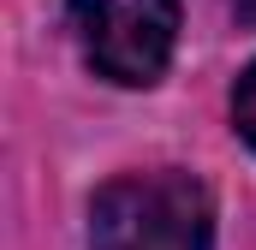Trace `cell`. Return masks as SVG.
I'll list each match as a JSON object with an SVG mask.
<instances>
[{"label": "cell", "instance_id": "6da1fadb", "mask_svg": "<svg viewBox=\"0 0 256 250\" xmlns=\"http://www.w3.org/2000/svg\"><path fill=\"white\" fill-rule=\"evenodd\" d=\"M90 244L96 250H208L214 244V196L185 167L120 173L90 196Z\"/></svg>", "mask_w": 256, "mask_h": 250}, {"label": "cell", "instance_id": "3957f363", "mask_svg": "<svg viewBox=\"0 0 256 250\" xmlns=\"http://www.w3.org/2000/svg\"><path fill=\"white\" fill-rule=\"evenodd\" d=\"M232 131L256 149V60L232 78Z\"/></svg>", "mask_w": 256, "mask_h": 250}, {"label": "cell", "instance_id": "7a4b0ae2", "mask_svg": "<svg viewBox=\"0 0 256 250\" xmlns=\"http://www.w3.org/2000/svg\"><path fill=\"white\" fill-rule=\"evenodd\" d=\"M78 48L96 78L155 90L179 48V0H66Z\"/></svg>", "mask_w": 256, "mask_h": 250}]
</instances>
